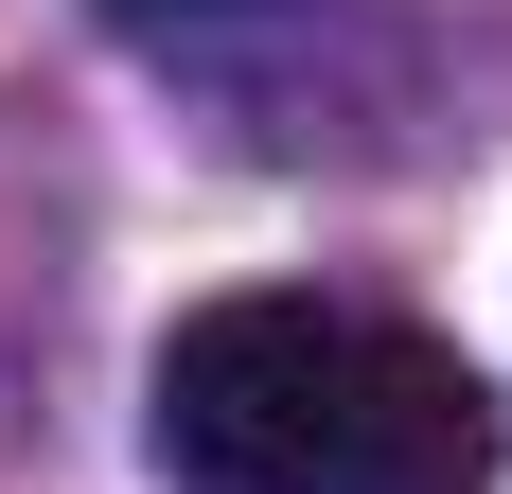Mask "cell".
<instances>
[{"label": "cell", "instance_id": "6da1fadb", "mask_svg": "<svg viewBox=\"0 0 512 494\" xmlns=\"http://www.w3.org/2000/svg\"><path fill=\"white\" fill-rule=\"evenodd\" d=\"M142 442L177 494H495V389L424 318L230 283L159 336Z\"/></svg>", "mask_w": 512, "mask_h": 494}, {"label": "cell", "instance_id": "7a4b0ae2", "mask_svg": "<svg viewBox=\"0 0 512 494\" xmlns=\"http://www.w3.org/2000/svg\"><path fill=\"white\" fill-rule=\"evenodd\" d=\"M106 18H212V0H106Z\"/></svg>", "mask_w": 512, "mask_h": 494}]
</instances>
